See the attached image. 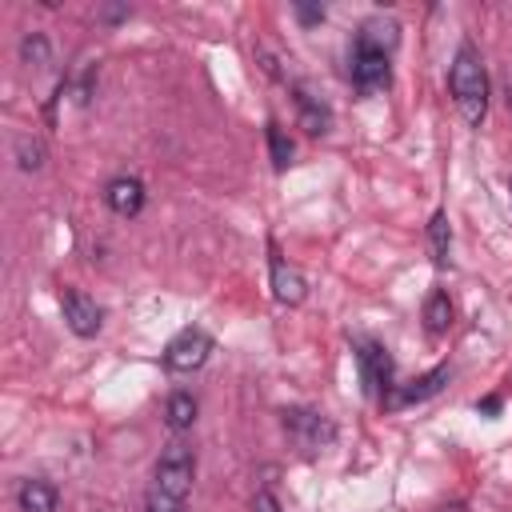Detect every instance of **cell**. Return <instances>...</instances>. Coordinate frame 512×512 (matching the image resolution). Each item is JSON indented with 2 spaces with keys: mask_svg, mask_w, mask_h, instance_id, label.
Masks as SVG:
<instances>
[{
  "mask_svg": "<svg viewBox=\"0 0 512 512\" xmlns=\"http://www.w3.org/2000/svg\"><path fill=\"white\" fill-rule=\"evenodd\" d=\"M268 152H272V164L284 172L292 160V140L280 132V124H268Z\"/></svg>",
  "mask_w": 512,
  "mask_h": 512,
  "instance_id": "e0dca14e",
  "label": "cell"
},
{
  "mask_svg": "<svg viewBox=\"0 0 512 512\" xmlns=\"http://www.w3.org/2000/svg\"><path fill=\"white\" fill-rule=\"evenodd\" d=\"M20 56H24L28 64H36V68H44V64H48V40H44L40 32H32V36H24V44H20Z\"/></svg>",
  "mask_w": 512,
  "mask_h": 512,
  "instance_id": "ac0fdd59",
  "label": "cell"
},
{
  "mask_svg": "<svg viewBox=\"0 0 512 512\" xmlns=\"http://www.w3.org/2000/svg\"><path fill=\"white\" fill-rule=\"evenodd\" d=\"M104 200H108V208H112L116 216L132 220V216H140V208H144V184H140L136 176H116V180H108Z\"/></svg>",
  "mask_w": 512,
  "mask_h": 512,
  "instance_id": "ba28073f",
  "label": "cell"
},
{
  "mask_svg": "<svg viewBox=\"0 0 512 512\" xmlns=\"http://www.w3.org/2000/svg\"><path fill=\"white\" fill-rule=\"evenodd\" d=\"M192 476H196V452L180 440H172L160 460H156V472H152V492L160 496H172V500H184L192 492Z\"/></svg>",
  "mask_w": 512,
  "mask_h": 512,
  "instance_id": "7a4b0ae2",
  "label": "cell"
},
{
  "mask_svg": "<svg viewBox=\"0 0 512 512\" xmlns=\"http://www.w3.org/2000/svg\"><path fill=\"white\" fill-rule=\"evenodd\" d=\"M148 512H184V500H172V496L148 492Z\"/></svg>",
  "mask_w": 512,
  "mask_h": 512,
  "instance_id": "d6986e66",
  "label": "cell"
},
{
  "mask_svg": "<svg viewBox=\"0 0 512 512\" xmlns=\"http://www.w3.org/2000/svg\"><path fill=\"white\" fill-rule=\"evenodd\" d=\"M388 48H380V44H372V40H352V52H348V76H352V84L360 88V92H376V88H384L388 84V76H392V64H388Z\"/></svg>",
  "mask_w": 512,
  "mask_h": 512,
  "instance_id": "277c9868",
  "label": "cell"
},
{
  "mask_svg": "<svg viewBox=\"0 0 512 512\" xmlns=\"http://www.w3.org/2000/svg\"><path fill=\"white\" fill-rule=\"evenodd\" d=\"M444 380H448V368H432L428 376H420V380H412L404 392H396L388 404H420V400L436 396V392L444 388Z\"/></svg>",
  "mask_w": 512,
  "mask_h": 512,
  "instance_id": "7c38bea8",
  "label": "cell"
},
{
  "mask_svg": "<svg viewBox=\"0 0 512 512\" xmlns=\"http://www.w3.org/2000/svg\"><path fill=\"white\" fill-rule=\"evenodd\" d=\"M56 488L48 480H24L20 492H16V504L20 512H56Z\"/></svg>",
  "mask_w": 512,
  "mask_h": 512,
  "instance_id": "8fae6325",
  "label": "cell"
},
{
  "mask_svg": "<svg viewBox=\"0 0 512 512\" xmlns=\"http://www.w3.org/2000/svg\"><path fill=\"white\" fill-rule=\"evenodd\" d=\"M280 424H284L292 448H300L304 456H316V452H324L336 440L332 420L320 416V412H312V408H284V420Z\"/></svg>",
  "mask_w": 512,
  "mask_h": 512,
  "instance_id": "3957f363",
  "label": "cell"
},
{
  "mask_svg": "<svg viewBox=\"0 0 512 512\" xmlns=\"http://www.w3.org/2000/svg\"><path fill=\"white\" fill-rule=\"evenodd\" d=\"M252 512H280V504H276L272 492H256L252 496Z\"/></svg>",
  "mask_w": 512,
  "mask_h": 512,
  "instance_id": "ffe728a7",
  "label": "cell"
},
{
  "mask_svg": "<svg viewBox=\"0 0 512 512\" xmlns=\"http://www.w3.org/2000/svg\"><path fill=\"white\" fill-rule=\"evenodd\" d=\"M296 108H300V124H304V132L324 136V132L332 128V112H328V104H324L320 96H312V92L296 88Z\"/></svg>",
  "mask_w": 512,
  "mask_h": 512,
  "instance_id": "30bf717a",
  "label": "cell"
},
{
  "mask_svg": "<svg viewBox=\"0 0 512 512\" xmlns=\"http://www.w3.org/2000/svg\"><path fill=\"white\" fill-rule=\"evenodd\" d=\"M428 240H432V260H436V264H448L452 232H448V216H444V212L432 216V224H428Z\"/></svg>",
  "mask_w": 512,
  "mask_h": 512,
  "instance_id": "9a60e30c",
  "label": "cell"
},
{
  "mask_svg": "<svg viewBox=\"0 0 512 512\" xmlns=\"http://www.w3.org/2000/svg\"><path fill=\"white\" fill-rule=\"evenodd\" d=\"M100 16H104V20H120V16H128V8H104Z\"/></svg>",
  "mask_w": 512,
  "mask_h": 512,
  "instance_id": "7402d4cb",
  "label": "cell"
},
{
  "mask_svg": "<svg viewBox=\"0 0 512 512\" xmlns=\"http://www.w3.org/2000/svg\"><path fill=\"white\" fill-rule=\"evenodd\" d=\"M272 288H276V300H280V304H300V300L308 296L304 276H300L292 264H284L276 252H272Z\"/></svg>",
  "mask_w": 512,
  "mask_h": 512,
  "instance_id": "9c48e42d",
  "label": "cell"
},
{
  "mask_svg": "<svg viewBox=\"0 0 512 512\" xmlns=\"http://www.w3.org/2000/svg\"><path fill=\"white\" fill-rule=\"evenodd\" d=\"M296 16H300V24H320V20H324V8H312V4H296Z\"/></svg>",
  "mask_w": 512,
  "mask_h": 512,
  "instance_id": "44dd1931",
  "label": "cell"
},
{
  "mask_svg": "<svg viewBox=\"0 0 512 512\" xmlns=\"http://www.w3.org/2000/svg\"><path fill=\"white\" fill-rule=\"evenodd\" d=\"M424 320H428V332H448V324H452V300H448V292H432L428 296V304H424Z\"/></svg>",
  "mask_w": 512,
  "mask_h": 512,
  "instance_id": "5bb4252c",
  "label": "cell"
},
{
  "mask_svg": "<svg viewBox=\"0 0 512 512\" xmlns=\"http://www.w3.org/2000/svg\"><path fill=\"white\" fill-rule=\"evenodd\" d=\"M60 312H64V320H68V328H72L76 336H96L100 324H104L100 304H96L92 296H84L80 288H64V292H60Z\"/></svg>",
  "mask_w": 512,
  "mask_h": 512,
  "instance_id": "52a82bcc",
  "label": "cell"
},
{
  "mask_svg": "<svg viewBox=\"0 0 512 512\" xmlns=\"http://www.w3.org/2000/svg\"><path fill=\"white\" fill-rule=\"evenodd\" d=\"M164 416H168V428H172V432L192 428V420H196V400H192V392H172Z\"/></svg>",
  "mask_w": 512,
  "mask_h": 512,
  "instance_id": "4fadbf2b",
  "label": "cell"
},
{
  "mask_svg": "<svg viewBox=\"0 0 512 512\" xmlns=\"http://www.w3.org/2000/svg\"><path fill=\"white\" fill-rule=\"evenodd\" d=\"M208 356H212V336L200 332V328H184V332H176V336L168 340V348H164V364H168V372H196Z\"/></svg>",
  "mask_w": 512,
  "mask_h": 512,
  "instance_id": "5b68a950",
  "label": "cell"
},
{
  "mask_svg": "<svg viewBox=\"0 0 512 512\" xmlns=\"http://www.w3.org/2000/svg\"><path fill=\"white\" fill-rule=\"evenodd\" d=\"M448 84H452V96H456L460 116L468 124H480L484 112H488V76H484L480 52L472 44H460V52L452 60V72H448Z\"/></svg>",
  "mask_w": 512,
  "mask_h": 512,
  "instance_id": "6da1fadb",
  "label": "cell"
},
{
  "mask_svg": "<svg viewBox=\"0 0 512 512\" xmlns=\"http://www.w3.org/2000/svg\"><path fill=\"white\" fill-rule=\"evenodd\" d=\"M16 164H20L24 172L44 168V144L32 140V136H20V140H16Z\"/></svg>",
  "mask_w": 512,
  "mask_h": 512,
  "instance_id": "2e32d148",
  "label": "cell"
},
{
  "mask_svg": "<svg viewBox=\"0 0 512 512\" xmlns=\"http://www.w3.org/2000/svg\"><path fill=\"white\" fill-rule=\"evenodd\" d=\"M356 364H360V372H364L368 392H376V396L384 400V396L392 392V356H388V348L376 344V340H360V344H356Z\"/></svg>",
  "mask_w": 512,
  "mask_h": 512,
  "instance_id": "8992f818",
  "label": "cell"
}]
</instances>
